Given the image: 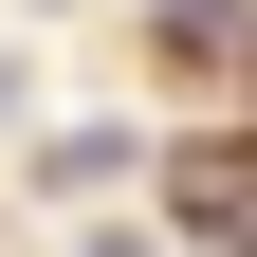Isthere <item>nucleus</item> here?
Masks as SVG:
<instances>
[{
    "instance_id": "nucleus-4",
    "label": "nucleus",
    "mask_w": 257,
    "mask_h": 257,
    "mask_svg": "<svg viewBox=\"0 0 257 257\" xmlns=\"http://www.w3.org/2000/svg\"><path fill=\"white\" fill-rule=\"evenodd\" d=\"M19 92H37V74H19V37H0V128H19Z\"/></svg>"
},
{
    "instance_id": "nucleus-3",
    "label": "nucleus",
    "mask_w": 257,
    "mask_h": 257,
    "mask_svg": "<svg viewBox=\"0 0 257 257\" xmlns=\"http://www.w3.org/2000/svg\"><path fill=\"white\" fill-rule=\"evenodd\" d=\"M55 257H166V239H147V220H74Z\"/></svg>"
},
{
    "instance_id": "nucleus-2",
    "label": "nucleus",
    "mask_w": 257,
    "mask_h": 257,
    "mask_svg": "<svg viewBox=\"0 0 257 257\" xmlns=\"http://www.w3.org/2000/svg\"><path fill=\"white\" fill-rule=\"evenodd\" d=\"M147 166H166V147H147V128H110V110H92V128H37V184H55V202H92V184H147Z\"/></svg>"
},
{
    "instance_id": "nucleus-1",
    "label": "nucleus",
    "mask_w": 257,
    "mask_h": 257,
    "mask_svg": "<svg viewBox=\"0 0 257 257\" xmlns=\"http://www.w3.org/2000/svg\"><path fill=\"white\" fill-rule=\"evenodd\" d=\"M239 220H257V147H166V239L239 257Z\"/></svg>"
},
{
    "instance_id": "nucleus-5",
    "label": "nucleus",
    "mask_w": 257,
    "mask_h": 257,
    "mask_svg": "<svg viewBox=\"0 0 257 257\" xmlns=\"http://www.w3.org/2000/svg\"><path fill=\"white\" fill-rule=\"evenodd\" d=\"M37 19H55V0H37Z\"/></svg>"
}]
</instances>
